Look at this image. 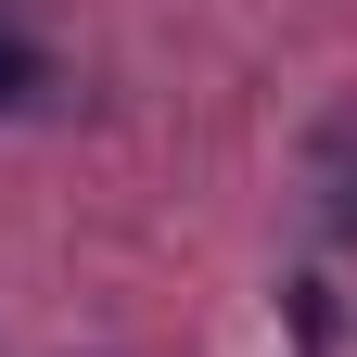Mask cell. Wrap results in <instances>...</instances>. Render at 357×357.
Listing matches in <instances>:
<instances>
[{
    "label": "cell",
    "instance_id": "7a4b0ae2",
    "mask_svg": "<svg viewBox=\"0 0 357 357\" xmlns=\"http://www.w3.org/2000/svg\"><path fill=\"white\" fill-rule=\"evenodd\" d=\"M319 230H332V243H357V128L332 141V204H319Z\"/></svg>",
    "mask_w": 357,
    "mask_h": 357
},
{
    "label": "cell",
    "instance_id": "6da1fadb",
    "mask_svg": "<svg viewBox=\"0 0 357 357\" xmlns=\"http://www.w3.org/2000/svg\"><path fill=\"white\" fill-rule=\"evenodd\" d=\"M38 89H52V52H38V38H26L13 13H0V115H26Z\"/></svg>",
    "mask_w": 357,
    "mask_h": 357
}]
</instances>
